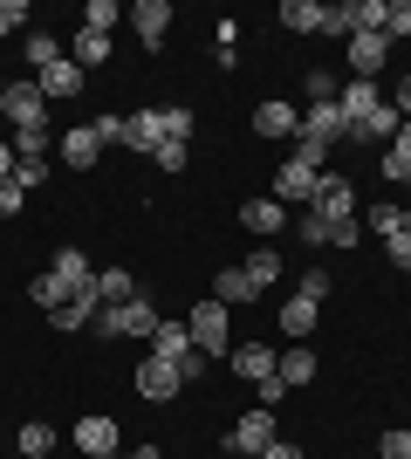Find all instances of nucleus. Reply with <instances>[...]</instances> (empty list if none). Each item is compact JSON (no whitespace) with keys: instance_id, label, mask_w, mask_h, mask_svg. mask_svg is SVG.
Listing matches in <instances>:
<instances>
[{"instance_id":"obj_1","label":"nucleus","mask_w":411,"mask_h":459,"mask_svg":"<svg viewBox=\"0 0 411 459\" xmlns=\"http://www.w3.org/2000/svg\"><path fill=\"white\" fill-rule=\"evenodd\" d=\"M0 124H7V131H48V96H41L35 76H7V90H0Z\"/></svg>"},{"instance_id":"obj_2","label":"nucleus","mask_w":411,"mask_h":459,"mask_svg":"<svg viewBox=\"0 0 411 459\" xmlns=\"http://www.w3.org/2000/svg\"><path fill=\"white\" fill-rule=\"evenodd\" d=\"M185 329H193V350H206V357L234 350V308H227V302H213V295H206V302H199L193 316H185Z\"/></svg>"},{"instance_id":"obj_3","label":"nucleus","mask_w":411,"mask_h":459,"mask_svg":"<svg viewBox=\"0 0 411 459\" xmlns=\"http://www.w3.org/2000/svg\"><path fill=\"white\" fill-rule=\"evenodd\" d=\"M158 323H165V316H158L151 295H131L124 308H97V336H110V343H117V336H151Z\"/></svg>"},{"instance_id":"obj_4","label":"nucleus","mask_w":411,"mask_h":459,"mask_svg":"<svg viewBox=\"0 0 411 459\" xmlns=\"http://www.w3.org/2000/svg\"><path fill=\"white\" fill-rule=\"evenodd\" d=\"M315 186H322V172H315L309 158H288V165L274 172V199H281V206H315Z\"/></svg>"},{"instance_id":"obj_5","label":"nucleus","mask_w":411,"mask_h":459,"mask_svg":"<svg viewBox=\"0 0 411 459\" xmlns=\"http://www.w3.org/2000/svg\"><path fill=\"white\" fill-rule=\"evenodd\" d=\"M76 453H90V459H110V453H124V432H117V419H110V411H90V419H76Z\"/></svg>"},{"instance_id":"obj_6","label":"nucleus","mask_w":411,"mask_h":459,"mask_svg":"<svg viewBox=\"0 0 411 459\" xmlns=\"http://www.w3.org/2000/svg\"><path fill=\"white\" fill-rule=\"evenodd\" d=\"M274 439H281V432H274V411H261V404H254V411H247V419H234V432H227V453H268V446Z\"/></svg>"},{"instance_id":"obj_7","label":"nucleus","mask_w":411,"mask_h":459,"mask_svg":"<svg viewBox=\"0 0 411 459\" xmlns=\"http://www.w3.org/2000/svg\"><path fill=\"white\" fill-rule=\"evenodd\" d=\"M315 212L330 220V227H343V220H356V186L343 172H322V186H315Z\"/></svg>"},{"instance_id":"obj_8","label":"nucleus","mask_w":411,"mask_h":459,"mask_svg":"<svg viewBox=\"0 0 411 459\" xmlns=\"http://www.w3.org/2000/svg\"><path fill=\"white\" fill-rule=\"evenodd\" d=\"M48 274H56V281L69 288V295H76V302L103 308V302H97V268H90V261H82L76 247H62V254H56V268H48Z\"/></svg>"},{"instance_id":"obj_9","label":"nucleus","mask_w":411,"mask_h":459,"mask_svg":"<svg viewBox=\"0 0 411 459\" xmlns=\"http://www.w3.org/2000/svg\"><path fill=\"white\" fill-rule=\"evenodd\" d=\"M281 28H295V35H343V28H336V7H315V0H288V7H281Z\"/></svg>"},{"instance_id":"obj_10","label":"nucleus","mask_w":411,"mask_h":459,"mask_svg":"<svg viewBox=\"0 0 411 459\" xmlns=\"http://www.w3.org/2000/svg\"><path fill=\"white\" fill-rule=\"evenodd\" d=\"M124 144H131V152H144V158H158V144H165V110L124 117Z\"/></svg>"},{"instance_id":"obj_11","label":"nucleus","mask_w":411,"mask_h":459,"mask_svg":"<svg viewBox=\"0 0 411 459\" xmlns=\"http://www.w3.org/2000/svg\"><path fill=\"white\" fill-rule=\"evenodd\" d=\"M391 62V41L384 35H350V76H364V82H377V69Z\"/></svg>"},{"instance_id":"obj_12","label":"nucleus","mask_w":411,"mask_h":459,"mask_svg":"<svg viewBox=\"0 0 411 459\" xmlns=\"http://www.w3.org/2000/svg\"><path fill=\"white\" fill-rule=\"evenodd\" d=\"M137 391L151 404H165V398H178L185 391V377H178V364H158V357H144V370H137Z\"/></svg>"},{"instance_id":"obj_13","label":"nucleus","mask_w":411,"mask_h":459,"mask_svg":"<svg viewBox=\"0 0 411 459\" xmlns=\"http://www.w3.org/2000/svg\"><path fill=\"white\" fill-rule=\"evenodd\" d=\"M151 357H158V364H185V357H193V329L165 316V323L151 329Z\"/></svg>"},{"instance_id":"obj_14","label":"nucleus","mask_w":411,"mask_h":459,"mask_svg":"<svg viewBox=\"0 0 411 459\" xmlns=\"http://www.w3.org/2000/svg\"><path fill=\"white\" fill-rule=\"evenodd\" d=\"M240 227L268 240V233H281V227H288V206H281L274 192H268V199H247V206H240Z\"/></svg>"},{"instance_id":"obj_15","label":"nucleus","mask_w":411,"mask_h":459,"mask_svg":"<svg viewBox=\"0 0 411 459\" xmlns=\"http://www.w3.org/2000/svg\"><path fill=\"white\" fill-rule=\"evenodd\" d=\"M254 131H261V137H295V131H302V110H295V103H281V96H268V103L254 110Z\"/></svg>"},{"instance_id":"obj_16","label":"nucleus","mask_w":411,"mask_h":459,"mask_svg":"<svg viewBox=\"0 0 411 459\" xmlns=\"http://www.w3.org/2000/svg\"><path fill=\"white\" fill-rule=\"evenodd\" d=\"M97 152H103L97 124H76V131H62V165H76V172H90V165H97Z\"/></svg>"},{"instance_id":"obj_17","label":"nucleus","mask_w":411,"mask_h":459,"mask_svg":"<svg viewBox=\"0 0 411 459\" xmlns=\"http://www.w3.org/2000/svg\"><path fill=\"white\" fill-rule=\"evenodd\" d=\"M234 357V370L247 384H261V377H274V364H281V350H268V343H240V350H227Z\"/></svg>"},{"instance_id":"obj_18","label":"nucleus","mask_w":411,"mask_h":459,"mask_svg":"<svg viewBox=\"0 0 411 459\" xmlns=\"http://www.w3.org/2000/svg\"><path fill=\"white\" fill-rule=\"evenodd\" d=\"M131 21H137V35H144V48H158V41H165V28H172V0H137Z\"/></svg>"},{"instance_id":"obj_19","label":"nucleus","mask_w":411,"mask_h":459,"mask_svg":"<svg viewBox=\"0 0 411 459\" xmlns=\"http://www.w3.org/2000/svg\"><path fill=\"white\" fill-rule=\"evenodd\" d=\"M336 103H343V117H350V131H356V124H364V117H371L377 103H384V96H377V82L350 76V82H343V96H336Z\"/></svg>"},{"instance_id":"obj_20","label":"nucleus","mask_w":411,"mask_h":459,"mask_svg":"<svg viewBox=\"0 0 411 459\" xmlns=\"http://www.w3.org/2000/svg\"><path fill=\"white\" fill-rule=\"evenodd\" d=\"M213 302L240 308V302H261V288L247 281V268H219V274H213Z\"/></svg>"},{"instance_id":"obj_21","label":"nucleus","mask_w":411,"mask_h":459,"mask_svg":"<svg viewBox=\"0 0 411 459\" xmlns=\"http://www.w3.org/2000/svg\"><path fill=\"white\" fill-rule=\"evenodd\" d=\"M35 82H41V96H48V103H62V96H82V69H76L69 56H62L56 69H41Z\"/></svg>"},{"instance_id":"obj_22","label":"nucleus","mask_w":411,"mask_h":459,"mask_svg":"<svg viewBox=\"0 0 411 459\" xmlns=\"http://www.w3.org/2000/svg\"><path fill=\"white\" fill-rule=\"evenodd\" d=\"M69 62H76L82 76H90V69H103V62H110V35H97V28H82V35L69 41Z\"/></svg>"},{"instance_id":"obj_23","label":"nucleus","mask_w":411,"mask_h":459,"mask_svg":"<svg viewBox=\"0 0 411 459\" xmlns=\"http://www.w3.org/2000/svg\"><path fill=\"white\" fill-rule=\"evenodd\" d=\"M315 308L322 302H309V295H288V302H281V336H288V343H302L315 329Z\"/></svg>"},{"instance_id":"obj_24","label":"nucleus","mask_w":411,"mask_h":459,"mask_svg":"<svg viewBox=\"0 0 411 459\" xmlns=\"http://www.w3.org/2000/svg\"><path fill=\"white\" fill-rule=\"evenodd\" d=\"M398 124H405V117H398L391 103H377V110L364 117V124H356L350 137H356V144H371V137H377V144H391V137H398Z\"/></svg>"},{"instance_id":"obj_25","label":"nucleus","mask_w":411,"mask_h":459,"mask_svg":"<svg viewBox=\"0 0 411 459\" xmlns=\"http://www.w3.org/2000/svg\"><path fill=\"white\" fill-rule=\"evenodd\" d=\"M131 295H137L131 268H103V274H97V302H103V308H124Z\"/></svg>"},{"instance_id":"obj_26","label":"nucleus","mask_w":411,"mask_h":459,"mask_svg":"<svg viewBox=\"0 0 411 459\" xmlns=\"http://www.w3.org/2000/svg\"><path fill=\"white\" fill-rule=\"evenodd\" d=\"M274 377L288 384V391H295V384H315V350H281V364H274Z\"/></svg>"},{"instance_id":"obj_27","label":"nucleus","mask_w":411,"mask_h":459,"mask_svg":"<svg viewBox=\"0 0 411 459\" xmlns=\"http://www.w3.org/2000/svg\"><path fill=\"white\" fill-rule=\"evenodd\" d=\"M384 178H398V186H411V124H398L391 152H384Z\"/></svg>"},{"instance_id":"obj_28","label":"nucleus","mask_w":411,"mask_h":459,"mask_svg":"<svg viewBox=\"0 0 411 459\" xmlns=\"http://www.w3.org/2000/svg\"><path fill=\"white\" fill-rule=\"evenodd\" d=\"M371 233L398 240V233H411V212H405V206H391V199H377V206H371Z\"/></svg>"},{"instance_id":"obj_29","label":"nucleus","mask_w":411,"mask_h":459,"mask_svg":"<svg viewBox=\"0 0 411 459\" xmlns=\"http://www.w3.org/2000/svg\"><path fill=\"white\" fill-rule=\"evenodd\" d=\"M240 268H247V281H254V288H274V281H281V254L261 247V254H247Z\"/></svg>"},{"instance_id":"obj_30","label":"nucleus","mask_w":411,"mask_h":459,"mask_svg":"<svg viewBox=\"0 0 411 459\" xmlns=\"http://www.w3.org/2000/svg\"><path fill=\"white\" fill-rule=\"evenodd\" d=\"M28 62H35V69H56V62H62V41L48 35V28H35V35H28Z\"/></svg>"},{"instance_id":"obj_31","label":"nucleus","mask_w":411,"mask_h":459,"mask_svg":"<svg viewBox=\"0 0 411 459\" xmlns=\"http://www.w3.org/2000/svg\"><path fill=\"white\" fill-rule=\"evenodd\" d=\"M309 103H336V96H343V76H336V69H309Z\"/></svg>"},{"instance_id":"obj_32","label":"nucleus","mask_w":411,"mask_h":459,"mask_svg":"<svg viewBox=\"0 0 411 459\" xmlns=\"http://www.w3.org/2000/svg\"><path fill=\"white\" fill-rule=\"evenodd\" d=\"M28 295H35V302H41V308H48V316H56V308H62V302H76V295H69V288H62V281H56V274H35V288H28Z\"/></svg>"},{"instance_id":"obj_33","label":"nucleus","mask_w":411,"mask_h":459,"mask_svg":"<svg viewBox=\"0 0 411 459\" xmlns=\"http://www.w3.org/2000/svg\"><path fill=\"white\" fill-rule=\"evenodd\" d=\"M411 35V0H384V41H405Z\"/></svg>"},{"instance_id":"obj_34","label":"nucleus","mask_w":411,"mask_h":459,"mask_svg":"<svg viewBox=\"0 0 411 459\" xmlns=\"http://www.w3.org/2000/svg\"><path fill=\"white\" fill-rule=\"evenodd\" d=\"M117 21H124V7H117V0H90V14H82V28H97V35H110Z\"/></svg>"},{"instance_id":"obj_35","label":"nucleus","mask_w":411,"mask_h":459,"mask_svg":"<svg viewBox=\"0 0 411 459\" xmlns=\"http://www.w3.org/2000/svg\"><path fill=\"white\" fill-rule=\"evenodd\" d=\"M295 233H302L309 247H330V220H322V212H315V206H302V220H295Z\"/></svg>"},{"instance_id":"obj_36","label":"nucleus","mask_w":411,"mask_h":459,"mask_svg":"<svg viewBox=\"0 0 411 459\" xmlns=\"http://www.w3.org/2000/svg\"><path fill=\"white\" fill-rule=\"evenodd\" d=\"M21 453H28V459H48V453H56V432H48V425H21Z\"/></svg>"},{"instance_id":"obj_37","label":"nucleus","mask_w":411,"mask_h":459,"mask_svg":"<svg viewBox=\"0 0 411 459\" xmlns=\"http://www.w3.org/2000/svg\"><path fill=\"white\" fill-rule=\"evenodd\" d=\"M14 158H48V131H7Z\"/></svg>"},{"instance_id":"obj_38","label":"nucleus","mask_w":411,"mask_h":459,"mask_svg":"<svg viewBox=\"0 0 411 459\" xmlns=\"http://www.w3.org/2000/svg\"><path fill=\"white\" fill-rule=\"evenodd\" d=\"M48 323H56V329H82V323H97V308H90V302H62Z\"/></svg>"},{"instance_id":"obj_39","label":"nucleus","mask_w":411,"mask_h":459,"mask_svg":"<svg viewBox=\"0 0 411 459\" xmlns=\"http://www.w3.org/2000/svg\"><path fill=\"white\" fill-rule=\"evenodd\" d=\"M165 137H178V144L193 137V110L185 103H165Z\"/></svg>"},{"instance_id":"obj_40","label":"nucleus","mask_w":411,"mask_h":459,"mask_svg":"<svg viewBox=\"0 0 411 459\" xmlns=\"http://www.w3.org/2000/svg\"><path fill=\"white\" fill-rule=\"evenodd\" d=\"M14 186L28 192V186H48V158H21L14 165Z\"/></svg>"},{"instance_id":"obj_41","label":"nucleus","mask_w":411,"mask_h":459,"mask_svg":"<svg viewBox=\"0 0 411 459\" xmlns=\"http://www.w3.org/2000/svg\"><path fill=\"white\" fill-rule=\"evenodd\" d=\"M377 453H384V459H411V432H405V425H391V432L377 439Z\"/></svg>"},{"instance_id":"obj_42","label":"nucleus","mask_w":411,"mask_h":459,"mask_svg":"<svg viewBox=\"0 0 411 459\" xmlns=\"http://www.w3.org/2000/svg\"><path fill=\"white\" fill-rule=\"evenodd\" d=\"M185 144H178V137H165V144H158V172H185Z\"/></svg>"},{"instance_id":"obj_43","label":"nucleus","mask_w":411,"mask_h":459,"mask_svg":"<svg viewBox=\"0 0 411 459\" xmlns=\"http://www.w3.org/2000/svg\"><path fill=\"white\" fill-rule=\"evenodd\" d=\"M21 21H28V0H0V35H14Z\"/></svg>"},{"instance_id":"obj_44","label":"nucleus","mask_w":411,"mask_h":459,"mask_svg":"<svg viewBox=\"0 0 411 459\" xmlns=\"http://www.w3.org/2000/svg\"><path fill=\"white\" fill-rule=\"evenodd\" d=\"M21 199H28V192H21L14 178H0V220H14V212H21Z\"/></svg>"},{"instance_id":"obj_45","label":"nucleus","mask_w":411,"mask_h":459,"mask_svg":"<svg viewBox=\"0 0 411 459\" xmlns=\"http://www.w3.org/2000/svg\"><path fill=\"white\" fill-rule=\"evenodd\" d=\"M384 103H391V110H398V117H405V124H411V76H398V90L384 96Z\"/></svg>"},{"instance_id":"obj_46","label":"nucleus","mask_w":411,"mask_h":459,"mask_svg":"<svg viewBox=\"0 0 411 459\" xmlns=\"http://www.w3.org/2000/svg\"><path fill=\"white\" fill-rule=\"evenodd\" d=\"M295 295H309V302H322V295H330V274H315V268H309V274H302V288H295Z\"/></svg>"},{"instance_id":"obj_47","label":"nucleus","mask_w":411,"mask_h":459,"mask_svg":"<svg viewBox=\"0 0 411 459\" xmlns=\"http://www.w3.org/2000/svg\"><path fill=\"white\" fill-rule=\"evenodd\" d=\"M281 398H288V384H281V377H261V411H274Z\"/></svg>"},{"instance_id":"obj_48","label":"nucleus","mask_w":411,"mask_h":459,"mask_svg":"<svg viewBox=\"0 0 411 459\" xmlns=\"http://www.w3.org/2000/svg\"><path fill=\"white\" fill-rule=\"evenodd\" d=\"M391 268L411 274V233H398V240H391Z\"/></svg>"},{"instance_id":"obj_49","label":"nucleus","mask_w":411,"mask_h":459,"mask_svg":"<svg viewBox=\"0 0 411 459\" xmlns=\"http://www.w3.org/2000/svg\"><path fill=\"white\" fill-rule=\"evenodd\" d=\"M206 364H213V357H206V350H193V357L178 364V377H185V384H193V377H206Z\"/></svg>"},{"instance_id":"obj_50","label":"nucleus","mask_w":411,"mask_h":459,"mask_svg":"<svg viewBox=\"0 0 411 459\" xmlns=\"http://www.w3.org/2000/svg\"><path fill=\"white\" fill-rule=\"evenodd\" d=\"M97 137L103 144H124V117H97Z\"/></svg>"},{"instance_id":"obj_51","label":"nucleus","mask_w":411,"mask_h":459,"mask_svg":"<svg viewBox=\"0 0 411 459\" xmlns=\"http://www.w3.org/2000/svg\"><path fill=\"white\" fill-rule=\"evenodd\" d=\"M261 459H309V453H302V446H295V439H274V446H268V453H261Z\"/></svg>"},{"instance_id":"obj_52","label":"nucleus","mask_w":411,"mask_h":459,"mask_svg":"<svg viewBox=\"0 0 411 459\" xmlns=\"http://www.w3.org/2000/svg\"><path fill=\"white\" fill-rule=\"evenodd\" d=\"M14 165H21V158H14V144L0 137V178H14Z\"/></svg>"},{"instance_id":"obj_53","label":"nucleus","mask_w":411,"mask_h":459,"mask_svg":"<svg viewBox=\"0 0 411 459\" xmlns=\"http://www.w3.org/2000/svg\"><path fill=\"white\" fill-rule=\"evenodd\" d=\"M131 459H165V453H158V446H137V453Z\"/></svg>"},{"instance_id":"obj_54","label":"nucleus","mask_w":411,"mask_h":459,"mask_svg":"<svg viewBox=\"0 0 411 459\" xmlns=\"http://www.w3.org/2000/svg\"><path fill=\"white\" fill-rule=\"evenodd\" d=\"M240 459H261V453H240Z\"/></svg>"},{"instance_id":"obj_55","label":"nucleus","mask_w":411,"mask_h":459,"mask_svg":"<svg viewBox=\"0 0 411 459\" xmlns=\"http://www.w3.org/2000/svg\"><path fill=\"white\" fill-rule=\"evenodd\" d=\"M110 459H131V453H110Z\"/></svg>"},{"instance_id":"obj_56","label":"nucleus","mask_w":411,"mask_h":459,"mask_svg":"<svg viewBox=\"0 0 411 459\" xmlns=\"http://www.w3.org/2000/svg\"><path fill=\"white\" fill-rule=\"evenodd\" d=\"M0 90H7V76H0Z\"/></svg>"}]
</instances>
